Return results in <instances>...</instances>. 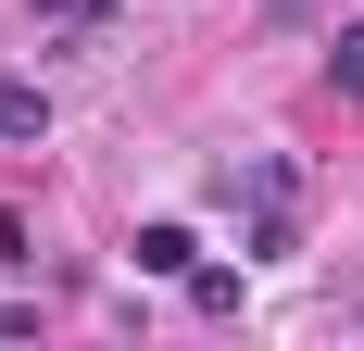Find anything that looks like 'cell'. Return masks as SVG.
<instances>
[{"mask_svg": "<svg viewBox=\"0 0 364 351\" xmlns=\"http://www.w3.org/2000/svg\"><path fill=\"white\" fill-rule=\"evenodd\" d=\"M0 139H50V88H26V75H0Z\"/></svg>", "mask_w": 364, "mask_h": 351, "instance_id": "cell-2", "label": "cell"}, {"mask_svg": "<svg viewBox=\"0 0 364 351\" xmlns=\"http://www.w3.org/2000/svg\"><path fill=\"white\" fill-rule=\"evenodd\" d=\"M327 75H339V88L364 101V26H339V38H327Z\"/></svg>", "mask_w": 364, "mask_h": 351, "instance_id": "cell-3", "label": "cell"}, {"mask_svg": "<svg viewBox=\"0 0 364 351\" xmlns=\"http://www.w3.org/2000/svg\"><path fill=\"white\" fill-rule=\"evenodd\" d=\"M188 264H201L188 226H139V276H176V288H188Z\"/></svg>", "mask_w": 364, "mask_h": 351, "instance_id": "cell-1", "label": "cell"}]
</instances>
